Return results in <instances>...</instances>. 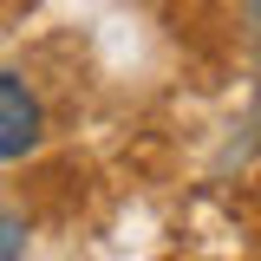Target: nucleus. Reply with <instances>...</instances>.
<instances>
[{
    "label": "nucleus",
    "mask_w": 261,
    "mask_h": 261,
    "mask_svg": "<svg viewBox=\"0 0 261 261\" xmlns=\"http://www.w3.org/2000/svg\"><path fill=\"white\" fill-rule=\"evenodd\" d=\"M39 137H46V105H39V92H33L20 72H0V163L39 150Z\"/></svg>",
    "instance_id": "nucleus-1"
},
{
    "label": "nucleus",
    "mask_w": 261,
    "mask_h": 261,
    "mask_svg": "<svg viewBox=\"0 0 261 261\" xmlns=\"http://www.w3.org/2000/svg\"><path fill=\"white\" fill-rule=\"evenodd\" d=\"M20 248H27V222L13 209H0V261H20Z\"/></svg>",
    "instance_id": "nucleus-2"
}]
</instances>
